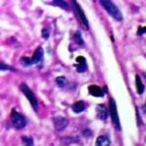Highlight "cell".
Wrapping results in <instances>:
<instances>
[{"instance_id": "6da1fadb", "label": "cell", "mask_w": 146, "mask_h": 146, "mask_svg": "<svg viewBox=\"0 0 146 146\" xmlns=\"http://www.w3.org/2000/svg\"><path fill=\"white\" fill-rule=\"evenodd\" d=\"M100 5L107 10V12H108L113 19H115L117 21H122V19H123L122 13H121V11L117 9V7L112 2V1H109V0H101V1H100Z\"/></svg>"}, {"instance_id": "7a4b0ae2", "label": "cell", "mask_w": 146, "mask_h": 146, "mask_svg": "<svg viewBox=\"0 0 146 146\" xmlns=\"http://www.w3.org/2000/svg\"><path fill=\"white\" fill-rule=\"evenodd\" d=\"M43 60V50L42 47H37V50L34 52V55L32 58H28V57H22L20 59L21 64L23 66H31L33 64H37Z\"/></svg>"}, {"instance_id": "3957f363", "label": "cell", "mask_w": 146, "mask_h": 146, "mask_svg": "<svg viewBox=\"0 0 146 146\" xmlns=\"http://www.w3.org/2000/svg\"><path fill=\"white\" fill-rule=\"evenodd\" d=\"M20 89H21L22 92L24 94V96L27 97V99L30 101L33 110H34V111H37V110H38V107H37L36 97L33 94V91L29 88V86H28L27 84H21V85H20Z\"/></svg>"}, {"instance_id": "277c9868", "label": "cell", "mask_w": 146, "mask_h": 146, "mask_svg": "<svg viewBox=\"0 0 146 146\" xmlns=\"http://www.w3.org/2000/svg\"><path fill=\"white\" fill-rule=\"evenodd\" d=\"M110 115L112 117V123L113 126L117 129V131L121 130V123H120V117L117 114V102L113 98H110Z\"/></svg>"}, {"instance_id": "5b68a950", "label": "cell", "mask_w": 146, "mask_h": 146, "mask_svg": "<svg viewBox=\"0 0 146 146\" xmlns=\"http://www.w3.org/2000/svg\"><path fill=\"white\" fill-rule=\"evenodd\" d=\"M11 122H12V125L15 126V129L21 130L27 125V119L24 117V115H22L21 113L17 112L15 110H12V112H11Z\"/></svg>"}, {"instance_id": "8992f818", "label": "cell", "mask_w": 146, "mask_h": 146, "mask_svg": "<svg viewBox=\"0 0 146 146\" xmlns=\"http://www.w3.org/2000/svg\"><path fill=\"white\" fill-rule=\"evenodd\" d=\"M73 6H74V8H75L76 13L78 15V19L80 20V23L82 24V27H84L85 29H89V22H88V19L86 18V15H85L84 10L81 9L80 5H79V3H77L76 1H74Z\"/></svg>"}, {"instance_id": "52a82bcc", "label": "cell", "mask_w": 146, "mask_h": 146, "mask_svg": "<svg viewBox=\"0 0 146 146\" xmlns=\"http://www.w3.org/2000/svg\"><path fill=\"white\" fill-rule=\"evenodd\" d=\"M109 111H110V109H108L107 106H106V104H102V103L98 104L97 108H96L97 117H99L100 120H102V121H106V120L108 119V117H109Z\"/></svg>"}, {"instance_id": "ba28073f", "label": "cell", "mask_w": 146, "mask_h": 146, "mask_svg": "<svg viewBox=\"0 0 146 146\" xmlns=\"http://www.w3.org/2000/svg\"><path fill=\"white\" fill-rule=\"evenodd\" d=\"M88 91H89V94L92 97H96V98H100V97H103V95H104V91H103L102 88H100L97 85L89 86L88 87Z\"/></svg>"}, {"instance_id": "9c48e42d", "label": "cell", "mask_w": 146, "mask_h": 146, "mask_svg": "<svg viewBox=\"0 0 146 146\" xmlns=\"http://www.w3.org/2000/svg\"><path fill=\"white\" fill-rule=\"evenodd\" d=\"M54 125H55V129L57 131H62V130H64L66 126L68 125V121L65 117H57L54 119Z\"/></svg>"}, {"instance_id": "30bf717a", "label": "cell", "mask_w": 146, "mask_h": 146, "mask_svg": "<svg viewBox=\"0 0 146 146\" xmlns=\"http://www.w3.org/2000/svg\"><path fill=\"white\" fill-rule=\"evenodd\" d=\"M76 62H77V65H76V69L78 73H84L85 70H87V63H86V58L82 57V56H79L76 58Z\"/></svg>"}, {"instance_id": "8fae6325", "label": "cell", "mask_w": 146, "mask_h": 146, "mask_svg": "<svg viewBox=\"0 0 146 146\" xmlns=\"http://www.w3.org/2000/svg\"><path fill=\"white\" fill-rule=\"evenodd\" d=\"M110 143L111 141L110 139L107 136V135H100L97 137V141H96V146H110Z\"/></svg>"}, {"instance_id": "7c38bea8", "label": "cell", "mask_w": 146, "mask_h": 146, "mask_svg": "<svg viewBox=\"0 0 146 146\" xmlns=\"http://www.w3.org/2000/svg\"><path fill=\"white\" fill-rule=\"evenodd\" d=\"M72 109L75 113H80L82 111H85L86 109V106H85V102L84 101H77V102H75L72 106Z\"/></svg>"}, {"instance_id": "4fadbf2b", "label": "cell", "mask_w": 146, "mask_h": 146, "mask_svg": "<svg viewBox=\"0 0 146 146\" xmlns=\"http://www.w3.org/2000/svg\"><path fill=\"white\" fill-rule=\"evenodd\" d=\"M135 82H136V89H137V94L139 95H142L143 92H144V85H143V82L141 80V77H139V75H136L135 76Z\"/></svg>"}, {"instance_id": "5bb4252c", "label": "cell", "mask_w": 146, "mask_h": 146, "mask_svg": "<svg viewBox=\"0 0 146 146\" xmlns=\"http://www.w3.org/2000/svg\"><path fill=\"white\" fill-rule=\"evenodd\" d=\"M50 5L52 6H58V7L63 8L65 10H68V3L63 1V0H58V1H53V2H50Z\"/></svg>"}, {"instance_id": "9a60e30c", "label": "cell", "mask_w": 146, "mask_h": 146, "mask_svg": "<svg viewBox=\"0 0 146 146\" xmlns=\"http://www.w3.org/2000/svg\"><path fill=\"white\" fill-rule=\"evenodd\" d=\"M74 41L76 42L77 44H79L81 46H84V40H82V37H81V33L79 31H77L76 33H75V35H74Z\"/></svg>"}, {"instance_id": "2e32d148", "label": "cell", "mask_w": 146, "mask_h": 146, "mask_svg": "<svg viewBox=\"0 0 146 146\" xmlns=\"http://www.w3.org/2000/svg\"><path fill=\"white\" fill-rule=\"evenodd\" d=\"M78 141L77 139H74V137H63L62 139V144L63 145H68V144H72V143H77Z\"/></svg>"}, {"instance_id": "e0dca14e", "label": "cell", "mask_w": 146, "mask_h": 146, "mask_svg": "<svg viewBox=\"0 0 146 146\" xmlns=\"http://www.w3.org/2000/svg\"><path fill=\"white\" fill-rule=\"evenodd\" d=\"M56 82H57V85L60 88H64L66 86V84H67V80H66L65 77H57L56 78Z\"/></svg>"}, {"instance_id": "ac0fdd59", "label": "cell", "mask_w": 146, "mask_h": 146, "mask_svg": "<svg viewBox=\"0 0 146 146\" xmlns=\"http://www.w3.org/2000/svg\"><path fill=\"white\" fill-rule=\"evenodd\" d=\"M22 141L25 146H33V139L29 136H22Z\"/></svg>"}, {"instance_id": "d6986e66", "label": "cell", "mask_w": 146, "mask_h": 146, "mask_svg": "<svg viewBox=\"0 0 146 146\" xmlns=\"http://www.w3.org/2000/svg\"><path fill=\"white\" fill-rule=\"evenodd\" d=\"M0 69H1V70H6V69H9V70H12V72H15V69H13L12 67H10V66H7L6 64H5V63H1Z\"/></svg>"}, {"instance_id": "ffe728a7", "label": "cell", "mask_w": 146, "mask_h": 146, "mask_svg": "<svg viewBox=\"0 0 146 146\" xmlns=\"http://www.w3.org/2000/svg\"><path fill=\"white\" fill-rule=\"evenodd\" d=\"M42 36H43V38H48V36H50V33H48V31L46 29H43V31H42Z\"/></svg>"}, {"instance_id": "44dd1931", "label": "cell", "mask_w": 146, "mask_h": 146, "mask_svg": "<svg viewBox=\"0 0 146 146\" xmlns=\"http://www.w3.org/2000/svg\"><path fill=\"white\" fill-rule=\"evenodd\" d=\"M146 32V28H139L137 31V35H143V33Z\"/></svg>"}, {"instance_id": "7402d4cb", "label": "cell", "mask_w": 146, "mask_h": 146, "mask_svg": "<svg viewBox=\"0 0 146 146\" xmlns=\"http://www.w3.org/2000/svg\"><path fill=\"white\" fill-rule=\"evenodd\" d=\"M84 135H85V136H91L92 133H91L90 130H85V131H84Z\"/></svg>"}, {"instance_id": "603a6c76", "label": "cell", "mask_w": 146, "mask_h": 146, "mask_svg": "<svg viewBox=\"0 0 146 146\" xmlns=\"http://www.w3.org/2000/svg\"><path fill=\"white\" fill-rule=\"evenodd\" d=\"M145 106H146V104H145Z\"/></svg>"}]
</instances>
